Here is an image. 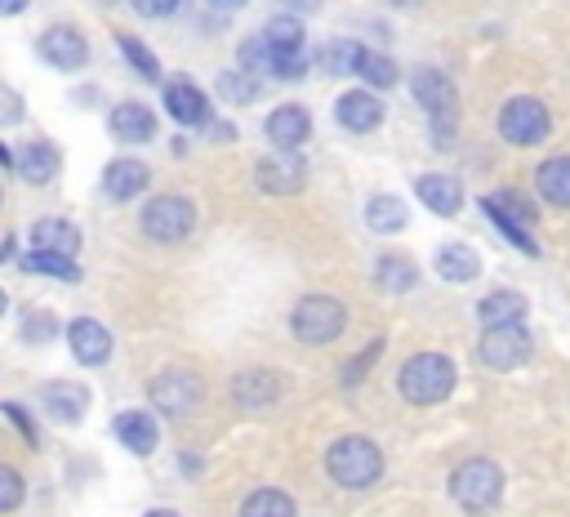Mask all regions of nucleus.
Returning a JSON list of instances; mask_svg holds the SVG:
<instances>
[{"label": "nucleus", "mask_w": 570, "mask_h": 517, "mask_svg": "<svg viewBox=\"0 0 570 517\" xmlns=\"http://www.w3.org/2000/svg\"><path fill=\"white\" fill-rule=\"evenodd\" d=\"M147 178H151L147 165L125 156V160H111V165H107V174H102V192H107L111 201H134V196L147 187Z\"/></svg>", "instance_id": "19"}, {"label": "nucleus", "mask_w": 570, "mask_h": 517, "mask_svg": "<svg viewBox=\"0 0 570 517\" xmlns=\"http://www.w3.org/2000/svg\"><path fill=\"white\" fill-rule=\"evenodd\" d=\"M454 392V361L445 352H419L401 365V397L414 406H436Z\"/></svg>", "instance_id": "2"}, {"label": "nucleus", "mask_w": 570, "mask_h": 517, "mask_svg": "<svg viewBox=\"0 0 570 517\" xmlns=\"http://www.w3.org/2000/svg\"><path fill=\"white\" fill-rule=\"evenodd\" d=\"M232 388H236V401L249 410V406H267V401H276L281 379H276V374H267V370H249V374H240Z\"/></svg>", "instance_id": "28"}, {"label": "nucleus", "mask_w": 570, "mask_h": 517, "mask_svg": "<svg viewBox=\"0 0 570 517\" xmlns=\"http://www.w3.org/2000/svg\"><path fill=\"white\" fill-rule=\"evenodd\" d=\"M289 325H294V334L303 343H334L343 334V325H347V312L330 294H303L294 316H289Z\"/></svg>", "instance_id": "4"}, {"label": "nucleus", "mask_w": 570, "mask_h": 517, "mask_svg": "<svg viewBox=\"0 0 570 517\" xmlns=\"http://www.w3.org/2000/svg\"><path fill=\"white\" fill-rule=\"evenodd\" d=\"M49 325H53L49 312H40V316L31 312V316H27V339H49Z\"/></svg>", "instance_id": "41"}, {"label": "nucleus", "mask_w": 570, "mask_h": 517, "mask_svg": "<svg viewBox=\"0 0 570 517\" xmlns=\"http://www.w3.org/2000/svg\"><path fill=\"white\" fill-rule=\"evenodd\" d=\"M307 134H312V120H307V111H303L298 103H285V107H276V111L267 116V138H272L276 147H285V152H294Z\"/></svg>", "instance_id": "17"}, {"label": "nucleus", "mask_w": 570, "mask_h": 517, "mask_svg": "<svg viewBox=\"0 0 570 517\" xmlns=\"http://www.w3.org/2000/svg\"><path fill=\"white\" fill-rule=\"evenodd\" d=\"M365 223H370L374 232H401L410 218H405V205H401L396 196H374V201L365 205Z\"/></svg>", "instance_id": "29"}, {"label": "nucleus", "mask_w": 570, "mask_h": 517, "mask_svg": "<svg viewBox=\"0 0 570 517\" xmlns=\"http://www.w3.org/2000/svg\"><path fill=\"white\" fill-rule=\"evenodd\" d=\"M31 250H53V254L76 258V250H80V227L67 223V218H36V223H31Z\"/></svg>", "instance_id": "18"}, {"label": "nucleus", "mask_w": 570, "mask_h": 517, "mask_svg": "<svg viewBox=\"0 0 570 517\" xmlns=\"http://www.w3.org/2000/svg\"><path fill=\"white\" fill-rule=\"evenodd\" d=\"M67 343H71V352H76L80 365H102V361L111 357V334H107V325L94 321V316H76V321L67 325Z\"/></svg>", "instance_id": "12"}, {"label": "nucleus", "mask_w": 570, "mask_h": 517, "mask_svg": "<svg viewBox=\"0 0 570 517\" xmlns=\"http://www.w3.org/2000/svg\"><path fill=\"white\" fill-rule=\"evenodd\" d=\"M436 272L445 276V281H454V285H463V281H472L476 272H481V258H476V250L472 245H441L436 250Z\"/></svg>", "instance_id": "24"}, {"label": "nucleus", "mask_w": 570, "mask_h": 517, "mask_svg": "<svg viewBox=\"0 0 570 517\" xmlns=\"http://www.w3.org/2000/svg\"><path fill=\"white\" fill-rule=\"evenodd\" d=\"M134 9H138V13H147V18H165V13H174V9H178V0H134Z\"/></svg>", "instance_id": "39"}, {"label": "nucleus", "mask_w": 570, "mask_h": 517, "mask_svg": "<svg viewBox=\"0 0 570 517\" xmlns=\"http://www.w3.org/2000/svg\"><path fill=\"white\" fill-rule=\"evenodd\" d=\"M414 187H419V201H423L432 214H454V209L463 205V187H459V178H450V174H423Z\"/></svg>", "instance_id": "21"}, {"label": "nucleus", "mask_w": 570, "mask_h": 517, "mask_svg": "<svg viewBox=\"0 0 570 517\" xmlns=\"http://www.w3.org/2000/svg\"><path fill=\"white\" fill-rule=\"evenodd\" d=\"M450 495L463 513L472 517H485L490 508H499V495H503V472L499 464L490 459H463L454 472H450Z\"/></svg>", "instance_id": "3"}, {"label": "nucleus", "mask_w": 570, "mask_h": 517, "mask_svg": "<svg viewBox=\"0 0 570 517\" xmlns=\"http://www.w3.org/2000/svg\"><path fill=\"white\" fill-rule=\"evenodd\" d=\"M240 67L249 76H272L276 71V49L267 45V36H254V40L240 45Z\"/></svg>", "instance_id": "32"}, {"label": "nucleus", "mask_w": 570, "mask_h": 517, "mask_svg": "<svg viewBox=\"0 0 570 517\" xmlns=\"http://www.w3.org/2000/svg\"><path fill=\"white\" fill-rule=\"evenodd\" d=\"M485 214L494 218V227H499V232H503V236H508V241H512L517 250H525V254H539L534 236H530V232H525V227H521L517 218H508V214H499V209H490V205H485Z\"/></svg>", "instance_id": "36"}, {"label": "nucleus", "mask_w": 570, "mask_h": 517, "mask_svg": "<svg viewBox=\"0 0 570 517\" xmlns=\"http://www.w3.org/2000/svg\"><path fill=\"white\" fill-rule=\"evenodd\" d=\"M263 36H267L276 49H303V22L289 18V13H276V18L263 27Z\"/></svg>", "instance_id": "33"}, {"label": "nucleus", "mask_w": 570, "mask_h": 517, "mask_svg": "<svg viewBox=\"0 0 570 517\" xmlns=\"http://www.w3.org/2000/svg\"><path fill=\"white\" fill-rule=\"evenodd\" d=\"M218 94L232 98V103H254L258 85H254V76H245V71H223V76H218Z\"/></svg>", "instance_id": "35"}, {"label": "nucleus", "mask_w": 570, "mask_h": 517, "mask_svg": "<svg viewBox=\"0 0 570 517\" xmlns=\"http://www.w3.org/2000/svg\"><path fill=\"white\" fill-rule=\"evenodd\" d=\"M4 120H18V98H13V89H4Z\"/></svg>", "instance_id": "42"}, {"label": "nucleus", "mask_w": 570, "mask_h": 517, "mask_svg": "<svg viewBox=\"0 0 570 517\" xmlns=\"http://www.w3.org/2000/svg\"><path fill=\"white\" fill-rule=\"evenodd\" d=\"M107 125H111V134L120 143H147L156 134V116L142 103H116L111 116H107Z\"/></svg>", "instance_id": "15"}, {"label": "nucleus", "mask_w": 570, "mask_h": 517, "mask_svg": "<svg viewBox=\"0 0 570 517\" xmlns=\"http://www.w3.org/2000/svg\"><path fill=\"white\" fill-rule=\"evenodd\" d=\"M392 4H419V0H392Z\"/></svg>", "instance_id": "45"}, {"label": "nucleus", "mask_w": 570, "mask_h": 517, "mask_svg": "<svg viewBox=\"0 0 570 517\" xmlns=\"http://www.w3.org/2000/svg\"><path fill=\"white\" fill-rule=\"evenodd\" d=\"M165 107H169V116H174L178 125H200V120H205V111H209L205 94H200L187 76H178V80H169V85H165Z\"/></svg>", "instance_id": "16"}, {"label": "nucleus", "mask_w": 570, "mask_h": 517, "mask_svg": "<svg viewBox=\"0 0 570 517\" xmlns=\"http://www.w3.org/2000/svg\"><path fill=\"white\" fill-rule=\"evenodd\" d=\"M116 45H120V53L129 58V67H134V71H138L142 80H156V76H160L156 58H151V53H147V49H142V45L134 40V36H116Z\"/></svg>", "instance_id": "34"}, {"label": "nucleus", "mask_w": 570, "mask_h": 517, "mask_svg": "<svg viewBox=\"0 0 570 517\" xmlns=\"http://www.w3.org/2000/svg\"><path fill=\"white\" fill-rule=\"evenodd\" d=\"M530 348H534V339H530L525 321L490 325V330L481 334V343H476V352H481V361H485L490 370H517V365L530 357Z\"/></svg>", "instance_id": "7"}, {"label": "nucleus", "mask_w": 570, "mask_h": 517, "mask_svg": "<svg viewBox=\"0 0 570 517\" xmlns=\"http://www.w3.org/2000/svg\"><path fill=\"white\" fill-rule=\"evenodd\" d=\"M539 196L557 209H570V156H552L539 165Z\"/></svg>", "instance_id": "23"}, {"label": "nucleus", "mask_w": 570, "mask_h": 517, "mask_svg": "<svg viewBox=\"0 0 570 517\" xmlns=\"http://www.w3.org/2000/svg\"><path fill=\"white\" fill-rule=\"evenodd\" d=\"M0 9L13 18V13H22V9H27V0H0Z\"/></svg>", "instance_id": "43"}, {"label": "nucleus", "mask_w": 570, "mask_h": 517, "mask_svg": "<svg viewBox=\"0 0 570 517\" xmlns=\"http://www.w3.org/2000/svg\"><path fill=\"white\" fill-rule=\"evenodd\" d=\"M200 397H205V388H200V379L191 370H165V374L151 379V401L169 419H187L200 406Z\"/></svg>", "instance_id": "8"}, {"label": "nucleus", "mask_w": 570, "mask_h": 517, "mask_svg": "<svg viewBox=\"0 0 570 517\" xmlns=\"http://www.w3.org/2000/svg\"><path fill=\"white\" fill-rule=\"evenodd\" d=\"M334 116H338L343 129L370 134V129H379V120H383V103H379L370 89H347V94L334 103Z\"/></svg>", "instance_id": "13"}, {"label": "nucleus", "mask_w": 570, "mask_h": 517, "mask_svg": "<svg viewBox=\"0 0 570 517\" xmlns=\"http://www.w3.org/2000/svg\"><path fill=\"white\" fill-rule=\"evenodd\" d=\"M4 414H9V419H13L18 428H22V437H27V446H36V441H40V437H36V428H31V419H27V414H22V410H18L13 401H4Z\"/></svg>", "instance_id": "40"}, {"label": "nucleus", "mask_w": 570, "mask_h": 517, "mask_svg": "<svg viewBox=\"0 0 570 517\" xmlns=\"http://www.w3.org/2000/svg\"><path fill=\"white\" fill-rule=\"evenodd\" d=\"M361 80H370L374 89H392V85H396V67H392L387 58H379V53H365V62H361Z\"/></svg>", "instance_id": "37"}, {"label": "nucleus", "mask_w": 570, "mask_h": 517, "mask_svg": "<svg viewBox=\"0 0 570 517\" xmlns=\"http://www.w3.org/2000/svg\"><path fill=\"white\" fill-rule=\"evenodd\" d=\"M303 178H307V165H303V156H298V152L276 147L272 156H263V160H258V187H263V192H272V196L298 192V187H303Z\"/></svg>", "instance_id": "11"}, {"label": "nucleus", "mask_w": 570, "mask_h": 517, "mask_svg": "<svg viewBox=\"0 0 570 517\" xmlns=\"http://www.w3.org/2000/svg\"><path fill=\"white\" fill-rule=\"evenodd\" d=\"M316 62H321L325 71H334V76H361L365 49H361V45H352V40H330V45L316 53Z\"/></svg>", "instance_id": "26"}, {"label": "nucleus", "mask_w": 570, "mask_h": 517, "mask_svg": "<svg viewBox=\"0 0 570 517\" xmlns=\"http://www.w3.org/2000/svg\"><path fill=\"white\" fill-rule=\"evenodd\" d=\"M147 517H178V513H165V508H156V513H147Z\"/></svg>", "instance_id": "44"}, {"label": "nucleus", "mask_w": 570, "mask_h": 517, "mask_svg": "<svg viewBox=\"0 0 570 517\" xmlns=\"http://www.w3.org/2000/svg\"><path fill=\"white\" fill-rule=\"evenodd\" d=\"M548 129H552L548 107H543L539 98H530V94L508 98L503 111H499V134H503L508 143H517V147H534V143H543Z\"/></svg>", "instance_id": "5"}, {"label": "nucleus", "mask_w": 570, "mask_h": 517, "mask_svg": "<svg viewBox=\"0 0 570 517\" xmlns=\"http://www.w3.org/2000/svg\"><path fill=\"white\" fill-rule=\"evenodd\" d=\"M18 504H22V481H18L13 468H0V508L13 513Z\"/></svg>", "instance_id": "38"}, {"label": "nucleus", "mask_w": 570, "mask_h": 517, "mask_svg": "<svg viewBox=\"0 0 570 517\" xmlns=\"http://www.w3.org/2000/svg\"><path fill=\"white\" fill-rule=\"evenodd\" d=\"M240 517H294V499L285 490H254L240 508Z\"/></svg>", "instance_id": "30"}, {"label": "nucleus", "mask_w": 570, "mask_h": 517, "mask_svg": "<svg viewBox=\"0 0 570 517\" xmlns=\"http://www.w3.org/2000/svg\"><path fill=\"white\" fill-rule=\"evenodd\" d=\"M36 49H40V58H45L49 67H58V71H80V67L89 62V45H85V36H80L76 27H49V31L36 40Z\"/></svg>", "instance_id": "10"}, {"label": "nucleus", "mask_w": 570, "mask_h": 517, "mask_svg": "<svg viewBox=\"0 0 570 517\" xmlns=\"http://www.w3.org/2000/svg\"><path fill=\"white\" fill-rule=\"evenodd\" d=\"M116 437L129 455H151L160 432H156V419L147 410H125V414H116Z\"/></svg>", "instance_id": "20"}, {"label": "nucleus", "mask_w": 570, "mask_h": 517, "mask_svg": "<svg viewBox=\"0 0 570 517\" xmlns=\"http://www.w3.org/2000/svg\"><path fill=\"white\" fill-rule=\"evenodd\" d=\"M374 281H379L383 290H392V294H405V290H414L419 272H414V263H410L405 254H383V258L374 263Z\"/></svg>", "instance_id": "27"}, {"label": "nucleus", "mask_w": 570, "mask_h": 517, "mask_svg": "<svg viewBox=\"0 0 570 517\" xmlns=\"http://www.w3.org/2000/svg\"><path fill=\"white\" fill-rule=\"evenodd\" d=\"M325 468L338 486L347 490H365L383 477V450L370 441V437H338L325 455Z\"/></svg>", "instance_id": "1"}, {"label": "nucleus", "mask_w": 570, "mask_h": 517, "mask_svg": "<svg viewBox=\"0 0 570 517\" xmlns=\"http://www.w3.org/2000/svg\"><path fill=\"white\" fill-rule=\"evenodd\" d=\"M410 85H414V98L423 103V111L432 116L436 138L445 143V138H450V129H454V85H450L441 71H428V67H419Z\"/></svg>", "instance_id": "9"}, {"label": "nucleus", "mask_w": 570, "mask_h": 517, "mask_svg": "<svg viewBox=\"0 0 570 517\" xmlns=\"http://www.w3.org/2000/svg\"><path fill=\"white\" fill-rule=\"evenodd\" d=\"M40 397H45L49 419H58V423H80L85 410H89V392H85L80 383H71V379H53V383H45Z\"/></svg>", "instance_id": "14"}, {"label": "nucleus", "mask_w": 570, "mask_h": 517, "mask_svg": "<svg viewBox=\"0 0 570 517\" xmlns=\"http://www.w3.org/2000/svg\"><path fill=\"white\" fill-rule=\"evenodd\" d=\"M191 223H196V209H191L187 196H156V201H147V209H142V232H147L151 241H160V245L183 241V236L191 232Z\"/></svg>", "instance_id": "6"}, {"label": "nucleus", "mask_w": 570, "mask_h": 517, "mask_svg": "<svg viewBox=\"0 0 570 517\" xmlns=\"http://www.w3.org/2000/svg\"><path fill=\"white\" fill-rule=\"evenodd\" d=\"M18 174H22L27 183H49V178L58 174V147H53V143H31V147H22Z\"/></svg>", "instance_id": "25"}, {"label": "nucleus", "mask_w": 570, "mask_h": 517, "mask_svg": "<svg viewBox=\"0 0 570 517\" xmlns=\"http://www.w3.org/2000/svg\"><path fill=\"white\" fill-rule=\"evenodd\" d=\"M476 316H481L485 330H490V325L525 321V299H521L517 290H494V294H485V299L476 303Z\"/></svg>", "instance_id": "22"}, {"label": "nucleus", "mask_w": 570, "mask_h": 517, "mask_svg": "<svg viewBox=\"0 0 570 517\" xmlns=\"http://www.w3.org/2000/svg\"><path fill=\"white\" fill-rule=\"evenodd\" d=\"M22 267H27V272H45V276H58V281H80V267H76L67 254H53V250H31Z\"/></svg>", "instance_id": "31"}]
</instances>
